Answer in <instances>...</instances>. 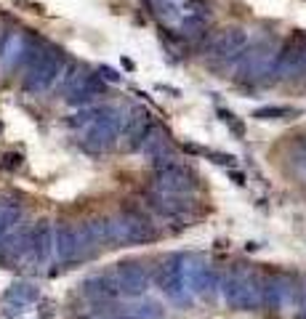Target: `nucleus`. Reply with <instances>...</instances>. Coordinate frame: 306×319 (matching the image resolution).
Here are the masks:
<instances>
[{"label": "nucleus", "mask_w": 306, "mask_h": 319, "mask_svg": "<svg viewBox=\"0 0 306 319\" xmlns=\"http://www.w3.org/2000/svg\"><path fill=\"white\" fill-rule=\"evenodd\" d=\"M62 67H64V56L53 51V48H40L38 53H35L30 59V64H27V77H24V91L30 93H43V91H48L59 72H62Z\"/></svg>", "instance_id": "1"}, {"label": "nucleus", "mask_w": 306, "mask_h": 319, "mask_svg": "<svg viewBox=\"0 0 306 319\" xmlns=\"http://www.w3.org/2000/svg\"><path fill=\"white\" fill-rule=\"evenodd\" d=\"M21 165V155H16V152H8V155H3V168L8 170H14Z\"/></svg>", "instance_id": "2"}, {"label": "nucleus", "mask_w": 306, "mask_h": 319, "mask_svg": "<svg viewBox=\"0 0 306 319\" xmlns=\"http://www.w3.org/2000/svg\"><path fill=\"white\" fill-rule=\"evenodd\" d=\"M6 38H8V35H6V27H3V24H0V48H3V43H6Z\"/></svg>", "instance_id": "3"}]
</instances>
